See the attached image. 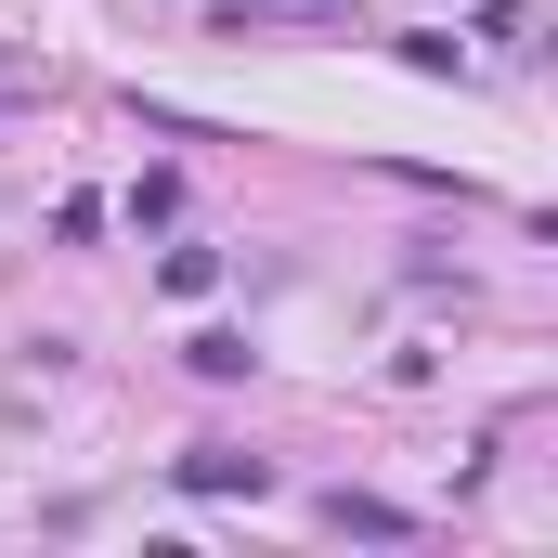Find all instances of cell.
<instances>
[{"instance_id":"cell-1","label":"cell","mask_w":558,"mask_h":558,"mask_svg":"<svg viewBox=\"0 0 558 558\" xmlns=\"http://www.w3.org/2000/svg\"><path fill=\"white\" fill-rule=\"evenodd\" d=\"M182 494H274V454H247V441H182Z\"/></svg>"},{"instance_id":"cell-2","label":"cell","mask_w":558,"mask_h":558,"mask_svg":"<svg viewBox=\"0 0 558 558\" xmlns=\"http://www.w3.org/2000/svg\"><path fill=\"white\" fill-rule=\"evenodd\" d=\"M325 533H364V546H403L416 520H403L390 494H351V481H338V494H325Z\"/></svg>"},{"instance_id":"cell-3","label":"cell","mask_w":558,"mask_h":558,"mask_svg":"<svg viewBox=\"0 0 558 558\" xmlns=\"http://www.w3.org/2000/svg\"><path fill=\"white\" fill-rule=\"evenodd\" d=\"M364 0H234L221 13V39H247V26H351Z\"/></svg>"},{"instance_id":"cell-4","label":"cell","mask_w":558,"mask_h":558,"mask_svg":"<svg viewBox=\"0 0 558 558\" xmlns=\"http://www.w3.org/2000/svg\"><path fill=\"white\" fill-rule=\"evenodd\" d=\"M182 364H195V377H247V364H260V351H247V338H234V325H208V338H182Z\"/></svg>"},{"instance_id":"cell-5","label":"cell","mask_w":558,"mask_h":558,"mask_svg":"<svg viewBox=\"0 0 558 558\" xmlns=\"http://www.w3.org/2000/svg\"><path fill=\"white\" fill-rule=\"evenodd\" d=\"M156 286H169V299H208V286H221V247H169Z\"/></svg>"}]
</instances>
